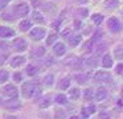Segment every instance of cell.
Wrapping results in <instances>:
<instances>
[{
  "mask_svg": "<svg viewBox=\"0 0 123 119\" xmlns=\"http://www.w3.org/2000/svg\"><path fill=\"white\" fill-rule=\"evenodd\" d=\"M32 19L36 21V23H40V24H44V23H45V19H44V16L41 15V12H38V11L32 12Z\"/></svg>",
  "mask_w": 123,
  "mask_h": 119,
  "instance_id": "ac0fdd59",
  "label": "cell"
},
{
  "mask_svg": "<svg viewBox=\"0 0 123 119\" xmlns=\"http://www.w3.org/2000/svg\"><path fill=\"white\" fill-rule=\"evenodd\" d=\"M61 36L64 37V38H70V37H72V32H70V29H65V31L61 33Z\"/></svg>",
  "mask_w": 123,
  "mask_h": 119,
  "instance_id": "836d02e7",
  "label": "cell"
},
{
  "mask_svg": "<svg viewBox=\"0 0 123 119\" xmlns=\"http://www.w3.org/2000/svg\"><path fill=\"white\" fill-rule=\"evenodd\" d=\"M8 78H9V73H8V71L4 70V69H0V83L6 82Z\"/></svg>",
  "mask_w": 123,
  "mask_h": 119,
  "instance_id": "d4e9b609",
  "label": "cell"
},
{
  "mask_svg": "<svg viewBox=\"0 0 123 119\" xmlns=\"http://www.w3.org/2000/svg\"><path fill=\"white\" fill-rule=\"evenodd\" d=\"M101 119H109V114H106V113L101 114Z\"/></svg>",
  "mask_w": 123,
  "mask_h": 119,
  "instance_id": "7bdbcfd3",
  "label": "cell"
},
{
  "mask_svg": "<svg viewBox=\"0 0 123 119\" xmlns=\"http://www.w3.org/2000/svg\"><path fill=\"white\" fill-rule=\"evenodd\" d=\"M86 110H87V113L91 115V114H94L97 111V108H95V106H94V105H89V106H86Z\"/></svg>",
  "mask_w": 123,
  "mask_h": 119,
  "instance_id": "e575fe53",
  "label": "cell"
},
{
  "mask_svg": "<svg viewBox=\"0 0 123 119\" xmlns=\"http://www.w3.org/2000/svg\"><path fill=\"white\" fill-rule=\"evenodd\" d=\"M43 83L45 85V86H53V83H54V75L53 74H46L45 77H44V79H43Z\"/></svg>",
  "mask_w": 123,
  "mask_h": 119,
  "instance_id": "ffe728a7",
  "label": "cell"
},
{
  "mask_svg": "<svg viewBox=\"0 0 123 119\" xmlns=\"http://www.w3.org/2000/svg\"><path fill=\"white\" fill-rule=\"evenodd\" d=\"M70 85H72V79H70L69 77H65V78H62L61 81H60L58 87L61 90H66V89H69Z\"/></svg>",
  "mask_w": 123,
  "mask_h": 119,
  "instance_id": "4fadbf2b",
  "label": "cell"
},
{
  "mask_svg": "<svg viewBox=\"0 0 123 119\" xmlns=\"http://www.w3.org/2000/svg\"><path fill=\"white\" fill-rule=\"evenodd\" d=\"M86 63H87L90 68H94V66L97 65V60H95V58H89V60L86 61Z\"/></svg>",
  "mask_w": 123,
  "mask_h": 119,
  "instance_id": "d590c367",
  "label": "cell"
},
{
  "mask_svg": "<svg viewBox=\"0 0 123 119\" xmlns=\"http://www.w3.org/2000/svg\"><path fill=\"white\" fill-rule=\"evenodd\" d=\"M56 102L58 103V105H65V103L68 102V98L65 97L64 94H58V95L56 97Z\"/></svg>",
  "mask_w": 123,
  "mask_h": 119,
  "instance_id": "83f0119b",
  "label": "cell"
},
{
  "mask_svg": "<svg viewBox=\"0 0 123 119\" xmlns=\"http://www.w3.org/2000/svg\"><path fill=\"white\" fill-rule=\"evenodd\" d=\"M24 63H25V57H23V56H16V57H13L11 60L12 68H19V66L24 65Z\"/></svg>",
  "mask_w": 123,
  "mask_h": 119,
  "instance_id": "30bf717a",
  "label": "cell"
},
{
  "mask_svg": "<svg viewBox=\"0 0 123 119\" xmlns=\"http://www.w3.org/2000/svg\"><path fill=\"white\" fill-rule=\"evenodd\" d=\"M44 54H45V49H44L43 46H38V48H36V49L33 50V56L37 57V58L44 57Z\"/></svg>",
  "mask_w": 123,
  "mask_h": 119,
  "instance_id": "603a6c76",
  "label": "cell"
},
{
  "mask_svg": "<svg viewBox=\"0 0 123 119\" xmlns=\"http://www.w3.org/2000/svg\"><path fill=\"white\" fill-rule=\"evenodd\" d=\"M21 93L25 98H29L31 99V98H33V97H37L41 93V90H40V87L36 86V83H33V82H25L21 87Z\"/></svg>",
  "mask_w": 123,
  "mask_h": 119,
  "instance_id": "6da1fadb",
  "label": "cell"
},
{
  "mask_svg": "<svg viewBox=\"0 0 123 119\" xmlns=\"http://www.w3.org/2000/svg\"><path fill=\"white\" fill-rule=\"evenodd\" d=\"M12 78H13L15 82H21L23 81V77H21V74H20V73H15Z\"/></svg>",
  "mask_w": 123,
  "mask_h": 119,
  "instance_id": "8d00e7d4",
  "label": "cell"
},
{
  "mask_svg": "<svg viewBox=\"0 0 123 119\" xmlns=\"http://www.w3.org/2000/svg\"><path fill=\"white\" fill-rule=\"evenodd\" d=\"M6 106L8 108H12V110H16V108H20V103H19V100L15 98V99H9L8 102L6 103Z\"/></svg>",
  "mask_w": 123,
  "mask_h": 119,
  "instance_id": "44dd1931",
  "label": "cell"
},
{
  "mask_svg": "<svg viewBox=\"0 0 123 119\" xmlns=\"http://www.w3.org/2000/svg\"><path fill=\"white\" fill-rule=\"evenodd\" d=\"M93 97H94V93H93V90H91V89H87V90L83 91V98H85L86 100H90Z\"/></svg>",
  "mask_w": 123,
  "mask_h": 119,
  "instance_id": "f1b7e54d",
  "label": "cell"
},
{
  "mask_svg": "<svg viewBox=\"0 0 123 119\" xmlns=\"http://www.w3.org/2000/svg\"><path fill=\"white\" fill-rule=\"evenodd\" d=\"M13 11H15V15H16L17 17H25V16L29 13L31 8H29V5L25 4V3H20V4L15 5Z\"/></svg>",
  "mask_w": 123,
  "mask_h": 119,
  "instance_id": "7a4b0ae2",
  "label": "cell"
},
{
  "mask_svg": "<svg viewBox=\"0 0 123 119\" xmlns=\"http://www.w3.org/2000/svg\"><path fill=\"white\" fill-rule=\"evenodd\" d=\"M114 54H115V57H117L118 60H123V46H118V48H115Z\"/></svg>",
  "mask_w": 123,
  "mask_h": 119,
  "instance_id": "4316f807",
  "label": "cell"
},
{
  "mask_svg": "<svg viewBox=\"0 0 123 119\" xmlns=\"http://www.w3.org/2000/svg\"><path fill=\"white\" fill-rule=\"evenodd\" d=\"M75 79H77L78 83H85L86 79H87V77H86L85 74H78V75H75Z\"/></svg>",
  "mask_w": 123,
  "mask_h": 119,
  "instance_id": "4dcf8cb0",
  "label": "cell"
},
{
  "mask_svg": "<svg viewBox=\"0 0 123 119\" xmlns=\"http://www.w3.org/2000/svg\"><path fill=\"white\" fill-rule=\"evenodd\" d=\"M52 25H53V28L58 29V28H60V25H61V20H56L53 24H52Z\"/></svg>",
  "mask_w": 123,
  "mask_h": 119,
  "instance_id": "ab89813d",
  "label": "cell"
},
{
  "mask_svg": "<svg viewBox=\"0 0 123 119\" xmlns=\"http://www.w3.org/2000/svg\"><path fill=\"white\" fill-rule=\"evenodd\" d=\"M69 97L72 100H77L78 98L81 97V91L80 89H77V87H73V89H69Z\"/></svg>",
  "mask_w": 123,
  "mask_h": 119,
  "instance_id": "5bb4252c",
  "label": "cell"
},
{
  "mask_svg": "<svg viewBox=\"0 0 123 119\" xmlns=\"http://www.w3.org/2000/svg\"><path fill=\"white\" fill-rule=\"evenodd\" d=\"M65 52H66V46H65V44H62V42L54 44V46H53V53L57 56V57H61V56H64Z\"/></svg>",
  "mask_w": 123,
  "mask_h": 119,
  "instance_id": "9c48e42d",
  "label": "cell"
},
{
  "mask_svg": "<svg viewBox=\"0 0 123 119\" xmlns=\"http://www.w3.org/2000/svg\"><path fill=\"white\" fill-rule=\"evenodd\" d=\"M56 40H57V33H50L48 36V38H46V44H48V45L49 44H53Z\"/></svg>",
  "mask_w": 123,
  "mask_h": 119,
  "instance_id": "f546056e",
  "label": "cell"
},
{
  "mask_svg": "<svg viewBox=\"0 0 123 119\" xmlns=\"http://www.w3.org/2000/svg\"><path fill=\"white\" fill-rule=\"evenodd\" d=\"M91 20H93L94 24H97V25H99V24L103 21V16L99 15V13H95V15H91Z\"/></svg>",
  "mask_w": 123,
  "mask_h": 119,
  "instance_id": "484cf974",
  "label": "cell"
},
{
  "mask_svg": "<svg viewBox=\"0 0 123 119\" xmlns=\"http://www.w3.org/2000/svg\"><path fill=\"white\" fill-rule=\"evenodd\" d=\"M103 5L107 9H114V8H117L119 5V0H106L103 3Z\"/></svg>",
  "mask_w": 123,
  "mask_h": 119,
  "instance_id": "e0dca14e",
  "label": "cell"
},
{
  "mask_svg": "<svg viewBox=\"0 0 123 119\" xmlns=\"http://www.w3.org/2000/svg\"><path fill=\"white\" fill-rule=\"evenodd\" d=\"M115 71H117L118 74H119V73H123V63H119V65L115 68Z\"/></svg>",
  "mask_w": 123,
  "mask_h": 119,
  "instance_id": "f35d334b",
  "label": "cell"
},
{
  "mask_svg": "<svg viewBox=\"0 0 123 119\" xmlns=\"http://www.w3.org/2000/svg\"><path fill=\"white\" fill-rule=\"evenodd\" d=\"M3 93L8 99H15V98H17V95H19V90H17V87L13 86V85H6V86L3 87Z\"/></svg>",
  "mask_w": 123,
  "mask_h": 119,
  "instance_id": "3957f363",
  "label": "cell"
},
{
  "mask_svg": "<svg viewBox=\"0 0 123 119\" xmlns=\"http://www.w3.org/2000/svg\"><path fill=\"white\" fill-rule=\"evenodd\" d=\"M81 40H82L81 34H74V36H72L69 38V41H70V44H72L73 46H77L78 44H81Z\"/></svg>",
  "mask_w": 123,
  "mask_h": 119,
  "instance_id": "7402d4cb",
  "label": "cell"
},
{
  "mask_svg": "<svg viewBox=\"0 0 123 119\" xmlns=\"http://www.w3.org/2000/svg\"><path fill=\"white\" fill-rule=\"evenodd\" d=\"M122 97H123V89H122Z\"/></svg>",
  "mask_w": 123,
  "mask_h": 119,
  "instance_id": "681fc988",
  "label": "cell"
},
{
  "mask_svg": "<svg viewBox=\"0 0 123 119\" xmlns=\"http://www.w3.org/2000/svg\"><path fill=\"white\" fill-rule=\"evenodd\" d=\"M94 78H95V81H98V82H109L110 79H111V75H110L107 71L99 70V71H97V73H95Z\"/></svg>",
  "mask_w": 123,
  "mask_h": 119,
  "instance_id": "52a82bcc",
  "label": "cell"
},
{
  "mask_svg": "<svg viewBox=\"0 0 123 119\" xmlns=\"http://www.w3.org/2000/svg\"><path fill=\"white\" fill-rule=\"evenodd\" d=\"M19 28H20V31H23V32H28L31 28H32V23L25 19V20H23L21 23L19 24Z\"/></svg>",
  "mask_w": 123,
  "mask_h": 119,
  "instance_id": "9a60e30c",
  "label": "cell"
},
{
  "mask_svg": "<svg viewBox=\"0 0 123 119\" xmlns=\"http://www.w3.org/2000/svg\"><path fill=\"white\" fill-rule=\"evenodd\" d=\"M93 40H91V41H87V42H85V45H83V50H85V52H89V50L91 49V48H93Z\"/></svg>",
  "mask_w": 123,
  "mask_h": 119,
  "instance_id": "d6a6232c",
  "label": "cell"
},
{
  "mask_svg": "<svg viewBox=\"0 0 123 119\" xmlns=\"http://www.w3.org/2000/svg\"><path fill=\"white\" fill-rule=\"evenodd\" d=\"M9 0H0V9L4 7V5H7V3H8Z\"/></svg>",
  "mask_w": 123,
  "mask_h": 119,
  "instance_id": "b9f144b4",
  "label": "cell"
},
{
  "mask_svg": "<svg viewBox=\"0 0 123 119\" xmlns=\"http://www.w3.org/2000/svg\"><path fill=\"white\" fill-rule=\"evenodd\" d=\"M75 28H80V21H75Z\"/></svg>",
  "mask_w": 123,
  "mask_h": 119,
  "instance_id": "c3c4849f",
  "label": "cell"
},
{
  "mask_svg": "<svg viewBox=\"0 0 123 119\" xmlns=\"http://www.w3.org/2000/svg\"><path fill=\"white\" fill-rule=\"evenodd\" d=\"M50 103H52V100H50V98H49V95H45V97H43L40 99L38 106H40L41 108H46V107H49V106H50Z\"/></svg>",
  "mask_w": 123,
  "mask_h": 119,
  "instance_id": "2e32d148",
  "label": "cell"
},
{
  "mask_svg": "<svg viewBox=\"0 0 123 119\" xmlns=\"http://www.w3.org/2000/svg\"><path fill=\"white\" fill-rule=\"evenodd\" d=\"M69 119H81V118H80V116H75V115H73V116H70Z\"/></svg>",
  "mask_w": 123,
  "mask_h": 119,
  "instance_id": "bcb514c9",
  "label": "cell"
},
{
  "mask_svg": "<svg viewBox=\"0 0 123 119\" xmlns=\"http://www.w3.org/2000/svg\"><path fill=\"white\" fill-rule=\"evenodd\" d=\"M3 19L4 20H12L13 17H12L11 15H8V13H3Z\"/></svg>",
  "mask_w": 123,
  "mask_h": 119,
  "instance_id": "60d3db41",
  "label": "cell"
},
{
  "mask_svg": "<svg viewBox=\"0 0 123 119\" xmlns=\"http://www.w3.org/2000/svg\"><path fill=\"white\" fill-rule=\"evenodd\" d=\"M13 36H15L13 29L8 28V26H0V38H9V37Z\"/></svg>",
  "mask_w": 123,
  "mask_h": 119,
  "instance_id": "ba28073f",
  "label": "cell"
},
{
  "mask_svg": "<svg viewBox=\"0 0 123 119\" xmlns=\"http://www.w3.org/2000/svg\"><path fill=\"white\" fill-rule=\"evenodd\" d=\"M107 98V90L105 89V87H98V90H97V94H95V99L97 100H103V99H106Z\"/></svg>",
  "mask_w": 123,
  "mask_h": 119,
  "instance_id": "7c38bea8",
  "label": "cell"
},
{
  "mask_svg": "<svg viewBox=\"0 0 123 119\" xmlns=\"http://www.w3.org/2000/svg\"><path fill=\"white\" fill-rule=\"evenodd\" d=\"M112 65H114V61H112V57L110 54H105L103 58H102V66L106 69L109 68H112Z\"/></svg>",
  "mask_w": 123,
  "mask_h": 119,
  "instance_id": "8fae6325",
  "label": "cell"
},
{
  "mask_svg": "<svg viewBox=\"0 0 123 119\" xmlns=\"http://www.w3.org/2000/svg\"><path fill=\"white\" fill-rule=\"evenodd\" d=\"M82 12V16H87V9H81L80 13Z\"/></svg>",
  "mask_w": 123,
  "mask_h": 119,
  "instance_id": "ee69618b",
  "label": "cell"
},
{
  "mask_svg": "<svg viewBox=\"0 0 123 119\" xmlns=\"http://www.w3.org/2000/svg\"><path fill=\"white\" fill-rule=\"evenodd\" d=\"M122 74H123V73H122Z\"/></svg>",
  "mask_w": 123,
  "mask_h": 119,
  "instance_id": "f907efd6",
  "label": "cell"
},
{
  "mask_svg": "<svg viewBox=\"0 0 123 119\" xmlns=\"http://www.w3.org/2000/svg\"><path fill=\"white\" fill-rule=\"evenodd\" d=\"M38 71H40V68L36 66V65H28L27 66V74H28V75H31V77L36 75Z\"/></svg>",
  "mask_w": 123,
  "mask_h": 119,
  "instance_id": "d6986e66",
  "label": "cell"
},
{
  "mask_svg": "<svg viewBox=\"0 0 123 119\" xmlns=\"http://www.w3.org/2000/svg\"><path fill=\"white\" fill-rule=\"evenodd\" d=\"M6 119H17L16 116H12V115H9V116H6Z\"/></svg>",
  "mask_w": 123,
  "mask_h": 119,
  "instance_id": "f6af8a7d",
  "label": "cell"
},
{
  "mask_svg": "<svg viewBox=\"0 0 123 119\" xmlns=\"http://www.w3.org/2000/svg\"><path fill=\"white\" fill-rule=\"evenodd\" d=\"M44 36H45V29L44 28L36 26V28L31 29V32H29V37L32 40H35V41H38V40L44 38Z\"/></svg>",
  "mask_w": 123,
  "mask_h": 119,
  "instance_id": "5b68a950",
  "label": "cell"
},
{
  "mask_svg": "<svg viewBox=\"0 0 123 119\" xmlns=\"http://www.w3.org/2000/svg\"><path fill=\"white\" fill-rule=\"evenodd\" d=\"M4 46H6V45H4L3 42H0V50H1V49H4Z\"/></svg>",
  "mask_w": 123,
  "mask_h": 119,
  "instance_id": "7dc6e473",
  "label": "cell"
},
{
  "mask_svg": "<svg viewBox=\"0 0 123 119\" xmlns=\"http://www.w3.org/2000/svg\"><path fill=\"white\" fill-rule=\"evenodd\" d=\"M54 116H56V119H64L65 118V114H64V111H62V110H56Z\"/></svg>",
  "mask_w": 123,
  "mask_h": 119,
  "instance_id": "1f68e13d",
  "label": "cell"
},
{
  "mask_svg": "<svg viewBox=\"0 0 123 119\" xmlns=\"http://www.w3.org/2000/svg\"><path fill=\"white\" fill-rule=\"evenodd\" d=\"M81 113H82V118H83V119H86V118H89V116H90V114L87 113V110H86V107H82V110H81Z\"/></svg>",
  "mask_w": 123,
  "mask_h": 119,
  "instance_id": "74e56055",
  "label": "cell"
},
{
  "mask_svg": "<svg viewBox=\"0 0 123 119\" xmlns=\"http://www.w3.org/2000/svg\"><path fill=\"white\" fill-rule=\"evenodd\" d=\"M12 45H13V48L17 50V52H23V50L27 49V41H25L24 38H15V41L12 42Z\"/></svg>",
  "mask_w": 123,
  "mask_h": 119,
  "instance_id": "8992f818",
  "label": "cell"
},
{
  "mask_svg": "<svg viewBox=\"0 0 123 119\" xmlns=\"http://www.w3.org/2000/svg\"><path fill=\"white\" fill-rule=\"evenodd\" d=\"M107 26H109V29L112 33H118L122 29V24H120V21L117 17H110L109 21H107Z\"/></svg>",
  "mask_w": 123,
  "mask_h": 119,
  "instance_id": "277c9868",
  "label": "cell"
},
{
  "mask_svg": "<svg viewBox=\"0 0 123 119\" xmlns=\"http://www.w3.org/2000/svg\"><path fill=\"white\" fill-rule=\"evenodd\" d=\"M43 9L46 11L48 13H54V12H56V7H54L52 3H46V4H44L43 5Z\"/></svg>",
  "mask_w": 123,
  "mask_h": 119,
  "instance_id": "cb8c5ba5",
  "label": "cell"
}]
</instances>
